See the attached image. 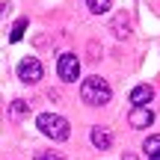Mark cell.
Instances as JSON below:
<instances>
[{"label":"cell","mask_w":160,"mask_h":160,"mask_svg":"<svg viewBox=\"0 0 160 160\" xmlns=\"http://www.w3.org/2000/svg\"><path fill=\"white\" fill-rule=\"evenodd\" d=\"M86 6H89V12H95V15H104V12L113 9V0H86Z\"/></svg>","instance_id":"8"},{"label":"cell","mask_w":160,"mask_h":160,"mask_svg":"<svg viewBox=\"0 0 160 160\" xmlns=\"http://www.w3.org/2000/svg\"><path fill=\"white\" fill-rule=\"evenodd\" d=\"M24 30H27V18H18L15 27H12V33H9V42H21L24 39Z\"/></svg>","instance_id":"9"},{"label":"cell","mask_w":160,"mask_h":160,"mask_svg":"<svg viewBox=\"0 0 160 160\" xmlns=\"http://www.w3.org/2000/svg\"><path fill=\"white\" fill-rule=\"evenodd\" d=\"M142 151H145V154H157V151H160V133H154V137H148V139H145V142H142Z\"/></svg>","instance_id":"10"},{"label":"cell","mask_w":160,"mask_h":160,"mask_svg":"<svg viewBox=\"0 0 160 160\" xmlns=\"http://www.w3.org/2000/svg\"><path fill=\"white\" fill-rule=\"evenodd\" d=\"M151 98H154V89H151L148 83L133 86V89H131V104H133V107H148Z\"/></svg>","instance_id":"6"},{"label":"cell","mask_w":160,"mask_h":160,"mask_svg":"<svg viewBox=\"0 0 160 160\" xmlns=\"http://www.w3.org/2000/svg\"><path fill=\"white\" fill-rule=\"evenodd\" d=\"M36 160H65V157L57 151H36Z\"/></svg>","instance_id":"12"},{"label":"cell","mask_w":160,"mask_h":160,"mask_svg":"<svg viewBox=\"0 0 160 160\" xmlns=\"http://www.w3.org/2000/svg\"><path fill=\"white\" fill-rule=\"evenodd\" d=\"M57 74H59V80H65V83H77L80 80V59L74 53H62V57L57 59Z\"/></svg>","instance_id":"3"},{"label":"cell","mask_w":160,"mask_h":160,"mask_svg":"<svg viewBox=\"0 0 160 160\" xmlns=\"http://www.w3.org/2000/svg\"><path fill=\"white\" fill-rule=\"evenodd\" d=\"M36 128H39L48 139H53V142H65V139L71 137L68 119L59 116V113H39L36 116Z\"/></svg>","instance_id":"1"},{"label":"cell","mask_w":160,"mask_h":160,"mask_svg":"<svg viewBox=\"0 0 160 160\" xmlns=\"http://www.w3.org/2000/svg\"><path fill=\"white\" fill-rule=\"evenodd\" d=\"M27 113V104L24 101H12V116H24Z\"/></svg>","instance_id":"13"},{"label":"cell","mask_w":160,"mask_h":160,"mask_svg":"<svg viewBox=\"0 0 160 160\" xmlns=\"http://www.w3.org/2000/svg\"><path fill=\"white\" fill-rule=\"evenodd\" d=\"M128 122H131V128H148V125H154V113L148 107H133Z\"/></svg>","instance_id":"5"},{"label":"cell","mask_w":160,"mask_h":160,"mask_svg":"<svg viewBox=\"0 0 160 160\" xmlns=\"http://www.w3.org/2000/svg\"><path fill=\"white\" fill-rule=\"evenodd\" d=\"M80 98H83V104H89V107H104V104L113 98V89H110V83L104 77L92 74V77H86L83 83H80Z\"/></svg>","instance_id":"2"},{"label":"cell","mask_w":160,"mask_h":160,"mask_svg":"<svg viewBox=\"0 0 160 160\" xmlns=\"http://www.w3.org/2000/svg\"><path fill=\"white\" fill-rule=\"evenodd\" d=\"M122 160H137V157H133V154H125V157H122Z\"/></svg>","instance_id":"14"},{"label":"cell","mask_w":160,"mask_h":160,"mask_svg":"<svg viewBox=\"0 0 160 160\" xmlns=\"http://www.w3.org/2000/svg\"><path fill=\"white\" fill-rule=\"evenodd\" d=\"M113 33L119 36V39H125V36H128V18H125V15H119V18L113 21Z\"/></svg>","instance_id":"11"},{"label":"cell","mask_w":160,"mask_h":160,"mask_svg":"<svg viewBox=\"0 0 160 160\" xmlns=\"http://www.w3.org/2000/svg\"><path fill=\"white\" fill-rule=\"evenodd\" d=\"M89 137H92V145H95V148H101V151H107L110 145H113V133H110L107 128H101V125H98V128H92V133H89Z\"/></svg>","instance_id":"7"},{"label":"cell","mask_w":160,"mask_h":160,"mask_svg":"<svg viewBox=\"0 0 160 160\" xmlns=\"http://www.w3.org/2000/svg\"><path fill=\"white\" fill-rule=\"evenodd\" d=\"M18 80H21V83H39L42 80V62L36 57H27V59H21V62H18Z\"/></svg>","instance_id":"4"},{"label":"cell","mask_w":160,"mask_h":160,"mask_svg":"<svg viewBox=\"0 0 160 160\" xmlns=\"http://www.w3.org/2000/svg\"><path fill=\"white\" fill-rule=\"evenodd\" d=\"M148 160H160V151H157V154H151V157H148Z\"/></svg>","instance_id":"15"}]
</instances>
